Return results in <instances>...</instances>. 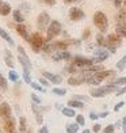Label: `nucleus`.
<instances>
[{
	"instance_id": "2f4dec72",
	"label": "nucleus",
	"mask_w": 126,
	"mask_h": 133,
	"mask_svg": "<svg viewBox=\"0 0 126 133\" xmlns=\"http://www.w3.org/2000/svg\"><path fill=\"white\" fill-rule=\"evenodd\" d=\"M8 79L11 80V82H18L19 80V75H18V72H15L14 69H11L10 71V74H8Z\"/></svg>"
},
{
	"instance_id": "4be33fe9",
	"label": "nucleus",
	"mask_w": 126,
	"mask_h": 133,
	"mask_svg": "<svg viewBox=\"0 0 126 133\" xmlns=\"http://www.w3.org/2000/svg\"><path fill=\"white\" fill-rule=\"evenodd\" d=\"M0 37H2L4 41H7V44H8V45H11V46H14V45H15L14 39L10 37V34H8L7 31H5L4 29H0Z\"/></svg>"
},
{
	"instance_id": "c9c22d12",
	"label": "nucleus",
	"mask_w": 126,
	"mask_h": 133,
	"mask_svg": "<svg viewBox=\"0 0 126 133\" xmlns=\"http://www.w3.org/2000/svg\"><path fill=\"white\" fill-rule=\"evenodd\" d=\"M76 124L79 125V126L86 125V118H84L83 114H79V116H76Z\"/></svg>"
},
{
	"instance_id": "3c124183",
	"label": "nucleus",
	"mask_w": 126,
	"mask_h": 133,
	"mask_svg": "<svg viewBox=\"0 0 126 133\" xmlns=\"http://www.w3.org/2000/svg\"><path fill=\"white\" fill-rule=\"evenodd\" d=\"M38 133H49V129H47V126H42Z\"/></svg>"
},
{
	"instance_id": "393cba45",
	"label": "nucleus",
	"mask_w": 126,
	"mask_h": 133,
	"mask_svg": "<svg viewBox=\"0 0 126 133\" xmlns=\"http://www.w3.org/2000/svg\"><path fill=\"white\" fill-rule=\"evenodd\" d=\"M12 16H14V21L18 22V25L25 22V16L22 15V12H20L19 10H14V11H12Z\"/></svg>"
},
{
	"instance_id": "412c9836",
	"label": "nucleus",
	"mask_w": 126,
	"mask_h": 133,
	"mask_svg": "<svg viewBox=\"0 0 126 133\" xmlns=\"http://www.w3.org/2000/svg\"><path fill=\"white\" fill-rule=\"evenodd\" d=\"M11 12H12V10H11V5L8 3L4 2L2 5H0V15H2V16H7Z\"/></svg>"
},
{
	"instance_id": "f8f14e48",
	"label": "nucleus",
	"mask_w": 126,
	"mask_h": 133,
	"mask_svg": "<svg viewBox=\"0 0 126 133\" xmlns=\"http://www.w3.org/2000/svg\"><path fill=\"white\" fill-rule=\"evenodd\" d=\"M11 106L7 103V102H3V103H0V117L4 118V119H8L11 118Z\"/></svg>"
},
{
	"instance_id": "f03ea898",
	"label": "nucleus",
	"mask_w": 126,
	"mask_h": 133,
	"mask_svg": "<svg viewBox=\"0 0 126 133\" xmlns=\"http://www.w3.org/2000/svg\"><path fill=\"white\" fill-rule=\"evenodd\" d=\"M118 91V86H114V84H107V86H103V87H95L89 91V95L92 98H103L107 94L110 92H115Z\"/></svg>"
},
{
	"instance_id": "58836bf2",
	"label": "nucleus",
	"mask_w": 126,
	"mask_h": 133,
	"mask_svg": "<svg viewBox=\"0 0 126 133\" xmlns=\"http://www.w3.org/2000/svg\"><path fill=\"white\" fill-rule=\"evenodd\" d=\"M31 99H33V103L34 105H41V102H42L39 96H37L35 94H31Z\"/></svg>"
},
{
	"instance_id": "603ef678",
	"label": "nucleus",
	"mask_w": 126,
	"mask_h": 133,
	"mask_svg": "<svg viewBox=\"0 0 126 133\" xmlns=\"http://www.w3.org/2000/svg\"><path fill=\"white\" fill-rule=\"evenodd\" d=\"M98 116H99V118H106L107 116H109V111H103V113L98 114Z\"/></svg>"
},
{
	"instance_id": "b1692460",
	"label": "nucleus",
	"mask_w": 126,
	"mask_h": 133,
	"mask_svg": "<svg viewBox=\"0 0 126 133\" xmlns=\"http://www.w3.org/2000/svg\"><path fill=\"white\" fill-rule=\"evenodd\" d=\"M61 113H62V116H65V117H69V118H72V117H76V111H75V109H72V107H62L61 109Z\"/></svg>"
},
{
	"instance_id": "7c9ffc66",
	"label": "nucleus",
	"mask_w": 126,
	"mask_h": 133,
	"mask_svg": "<svg viewBox=\"0 0 126 133\" xmlns=\"http://www.w3.org/2000/svg\"><path fill=\"white\" fill-rule=\"evenodd\" d=\"M117 69H119V71L126 69V56H123V57L117 63Z\"/></svg>"
},
{
	"instance_id": "ea45409f",
	"label": "nucleus",
	"mask_w": 126,
	"mask_h": 133,
	"mask_svg": "<svg viewBox=\"0 0 126 133\" xmlns=\"http://www.w3.org/2000/svg\"><path fill=\"white\" fill-rule=\"evenodd\" d=\"M23 79H25V82L27 84L31 83V76H30V72H23Z\"/></svg>"
},
{
	"instance_id": "c756f323",
	"label": "nucleus",
	"mask_w": 126,
	"mask_h": 133,
	"mask_svg": "<svg viewBox=\"0 0 126 133\" xmlns=\"http://www.w3.org/2000/svg\"><path fill=\"white\" fill-rule=\"evenodd\" d=\"M111 84H114V86H126V76L118 77V79H114L111 82Z\"/></svg>"
},
{
	"instance_id": "423d86ee",
	"label": "nucleus",
	"mask_w": 126,
	"mask_h": 133,
	"mask_svg": "<svg viewBox=\"0 0 126 133\" xmlns=\"http://www.w3.org/2000/svg\"><path fill=\"white\" fill-rule=\"evenodd\" d=\"M94 58H88V57H84V56H75L73 57V65L76 68H83V69H88L89 66L95 65Z\"/></svg>"
},
{
	"instance_id": "13d9d810",
	"label": "nucleus",
	"mask_w": 126,
	"mask_h": 133,
	"mask_svg": "<svg viewBox=\"0 0 126 133\" xmlns=\"http://www.w3.org/2000/svg\"><path fill=\"white\" fill-rule=\"evenodd\" d=\"M27 133H31V130H29V132H27Z\"/></svg>"
},
{
	"instance_id": "473e14b6",
	"label": "nucleus",
	"mask_w": 126,
	"mask_h": 133,
	"mask_svg": "<svg viewBox=\"0 0 126 133\" xmlns=\"http://www.w3.org/2000/svg\"><path fill=\"white\" fill-rule=\"evenodd\" d=\"M30 86H31V88L33 90H37V91H41V92H46V90H45V87H42L39 83H35V82H31L30 83Z\"/></svg>"
},
{
	"instance_id": "a18cd8bd",
	"label": "nucleus",
	"mask_w": 126,
	"mask_h": 133,
	"mask_svg": "<svg viewBox=\"0 0 126 133\" xmlns=\"http://www.w3.org/2000/svg\"><path fill=\"white\" fill-rule=\"evenodd\" d=\"M123 94H126V86H123L122 88H119L118 91L115 92V95H117V96H121V95H123Z\"/></svg>"
},
{
	"instance_id": "4c0bfd02",
	"label": "nucleus",
	"mask_w": 126,
	"mask_h": 133,
	"mask_svg": "<svg viewBox=\"0 0 126 133\" xmlns=\"http://www.w3.org/2000/svg\"><path fill=\"white\" fill-rule=\"evenodd\" d=\"M89 35H91V30H89V29H86V30L83 31V34H81V38L86 41V39L89 38Z\"/></svg>"
},
{
	"instance_id": "0eeeda50",
	"label": "nucleus",
	"mask_w": 126,
	"mask_h": 133,
	"mask_svg": "<svg viewBox=\"0 0 126 133\" xmlns=\"http://www.w3.org/2000/svg\"><path fill=\"white\" fill-rule=\"evenodd\" d=\"M50 15L46 12V11H44V12H41L37 18V26L39 30H47V27H49L50 25Z\"/></svg>"
},
{
	"instance_id": "de8ad7c7",
	"label": "nucleus",
	"mask_w": 126,
	"mask_h": 133,
	"mask_svg": "<svg viewBox=\"0 0 126 133\" xmlns=\"http://www.w3.org/2000/svg\"><path fill=\"white\" fill-rule=\"evenodd\" d=\"M81 0H64L65 4H75V3H80Z\"/></svg>"
},
{
	"instance_id": "a878e982",
	"label": "nucleus",
	"mask_w": 126,
	"mask_h": 133,
	"mask_svg": "<svg viewBox=\"0 0 126 133\" xmlns=\"http://www.w3.org/2000/svg\"><path fill=\"white\" fill-rule=\"evenodd\" d=\"M68 107H72V109H83L84 107V103L77 99H71L68 102Z\"/></svg>"
},
{
	"instance_id": "9d476101",
	"label": "nucleus",
	"mask_w": 126,
	"mask_h": 133,
	"mask_svg": "<svg viewBox=\"0 0 126 133\" xmlns=\"http://www.w3.org/2000/svg\"><path fill=\"white\" fill-rule=\"evenodd\" d=\"M92 75H94V77L96 80L102 82V80H104V79L114 77V76H115V71H114V69H102V71L95 72V74H92Z\"/></svg>"
},
{
	"instance_id": "aec40b11",
	"label": "nucleus",
	"mask_w": 126,
	"mask_h": 133,
	"mask_svg": "<svg viewBox=\"0 0 126 133\" xmlns=\"http://www.w3.org/2000/svg\"><path fill=\"white\" fill-rule=\"evenodd\" d=\"M4 54H5L4 61H5V64H7V66H10V68H14L15 64H14V60H12V54H11V52H10L8 49H5V50H4Z\"/></svg>"
},
{
	"instance_id": "bb28decb",
	"label": "nucleus",
	"mask_w": 126,
	"mask_h": 133,
	"mask_svg": "<svg viewBox=\"0 0 126 133\" xmlns=\"http://www.w3.org/2000/svg\"><path fill=\"white\" fill-rule=\"evenodd\" d=\"M65 130H67V133H77V132H79V125H77L76 122H73V124H67V126H65Z\"/></svg>"
},
{
	"instance_id": "f257e3e1",
	"label": "nucleus",
	"mask_w": 126,
	"mask_h": 133,
	"mask_svg": "<svg viewBox=\"0 0 126 133\" xmlns=\"http://www.w3.org/2000/svg\"><path fill=\"white\" fill-rule=\"evenodd\" d=\"M92 21H94V25L99 30V33L104 34L107 31V29H109V18H107V15L103 11H96V12H94Z\"/></svg>"
},
{
	"instance_id": "20e7f679",
	"label": "nucleus",
	"mask_w": 126,
	"mask_h": 133,
	"mask_svg": "<svg viewBox=\"0 0 126 133\" xmlns=\"http://www.w3.org/2000/svg\"><path fill=\"white\" fill-rule=\"evenodd\" d=\"M62 31V26L58 21H52L49 27H47V37H46V42H50L54 37L60 35Z\"/></svg>"
},
{
	"instance_id": "8fccbe9b",
	"label": "nucleus",
	"mask_w": 126,
	"mask_h": 133,
	"mask_svg": "<svg viewBox=\"0 0 126 133\" xmlns=\"http://www.w3.org/2000/svg\"><path fill=\"white\" fill-rule=\"evenodd\" d=\"M89 118H91L92 121H95V119H98V118H99V116H98L96 113H94V111H92V113H89Z\"/></svg>"
},
{
	"instance_id": "72a5a7b5",
	"label": "nucleus",
	"mask_w": 126,
	"mask_h": 133,
	"mask_svg": "<svg viewBox=\"0 0 126 133\" xmlns=\"http://www.w3.org/2000/svg\"><path fill=\"white\" fill-rule=\"evenodd\" d=\"M0 88H3V90H7L8 88V82L7 79L2 75V72H0Z\"/></svg>"
},
{
	"instance_id": "ddd939ff",
	"label": "nucleus",
	"mask_w": 126,
	"mask_h": 133,
	"mask_svg": "<svg viewBox=\"0 0 126 133\" xmlns=\"http://www.w3.org/2000/svg\"><path fill=\"white\" fill-rule=\"evenodd\" d=\"M18 61H19L23 66V72H30L31 71V63H30V60L27 56H22V54H19L18 56Z\"/></svg>"
},
{
	"instance_id": "37998d69",
	"label": "nucleus",
	"mask_w": 126,
	"mask_h": 133,
	"mask_svg": "<svg viewBox=\"0 0 126 133\" xmlns=\"http://www.w3.org/2000/svg\"><path fill=\"white\" fill-rule=\"evenodd\" d=\"M123 105H125V102H123V101H121V102H118V103H117L115 106H114V110H115V111H118V110H121V109L123 107Z\"/></svg>"
},
{
	"instance_id": "f3484780",
	"label": "nucleus",
	"mask_w": 126,
	"mask_h": 133,
	"mask_svg": "<svg viewBox=\"0 0 126 133\" xmlns=\"http://www.w3.org/2000/svg\"><path fill=\"white\" fill-rule=\"evenodd\" d=\"M115 34L121 38H126V22H118L115 26Z\"/></svg>"
},
{
	"instance_id": "2eb2a0df",
	"label": "nucleus",
	"mask_w": 126,
	"mask_h": 133,
	"mask_svg": "<svg viewBox=\"0 0 126 133\" xmlns=\"http://www.w3.org/2000/svg\"><path fill=\"white\" fill-rule=\"evenodd\" d=\"M4 130H5V133H16V126H15L14 118H8L4 121Z\"/></svg>"
},
{
	"instance_id": "79ce46f5",
	"label": "nucleus",
	"mask_w": 126,
	"mask_h": 133,
	"mask_svg": "<svg viewBox=\"0 0 126 133\" xmlns=\"http://www.w3.org/2000/svg\"><path fill=\"white\" fill-rule=\"evenodd\" d=\"M39 84L42 87H47V86H49V80H46L45 77H41V79H39Z\"/></svg>"
},
{
	"instance_id": "bf43d9fd",
	"label": "nucleus",
	"mask_w": 126,
	"mask_h": 133,
	"mask_svg": "<svg viewBox=\"0 0 126 133\" xmlns=\"http://www.w3.org/2000/svg\"><path fill=\"white\" fill-rule=\"evenodd\" d=\"M111 2H114V0H111Z\"/></svg>"
},
{
	"instance_id": "dca6fc26",
	"label": "nucleus",
	"mask_w": 126,
	"mask_h": 133,
	"mask_svg": "<svg viewBox=\"0 0 126 133\" xmlns=\"http://www.w3.org/2000/svg\"><path fill=\"white\" fill-rule=\"evenodd\" d=\"M15 30H16V33L20 35V37L25 39V41H30V35H29V33H27V29H26V26L23 25V23H19L16 27H15Z\"/></svg>"
},
{
	"instance_id": "1a4fd4ad",
	"label": "nucleus",
	"mask_w": 126,
	"mask_h": 133,
	"mask_svg": "<svg viewBox=\"0 0 126 133\" xmlns=\"http://www.w3.org/2000/svg\"><path fill=\"white\" fill-rule=\"evenodd\" d=\"M94 60L95 63H100V61H106L107 58L110 57V52L106 49V48H98L94 52Z\"/></svg>"
},
{
	"instance_id": "f704fd0d",
	"label": "nucleus",
	"mask_w": 126,
	"mask_h": 133,
	"mask_svg": "<svg viewBox=\"0 0 126 133\" xmlns=\"http://www.w3.org/2000/svg\"><path fill=\"white\" fill-rule=\"evenodd\" d=\"M52 92L53 94H56V95H58V96H64L65 94H67V90L65 88H58V87H54L52 90Z\"/></svg>"
},
{
	"instance_id": "a19ab883",
	"label": "nucleus",
	"mask_w": 126,
	"mask_h": 133,
	"mask_svg": "<svg viewBox=\"0 0 126 133\" xmlns=\"http://www.w3.org/2000/svg\"><path fill=\"white\" fill-rule=\"evenodd\" d=\"M41 2H44L46 5H50V7H53V5H56L57 0H41Z\"/></svg>"
},
{
	"instance_id": "4468645a",
	"label": "nucleus",
	"mask_w": 126,
	"mask_h": 133,
	"mask_svg": "<svg viewBox=\"0 0 126 133\" xmlns=\"http://www.w3.org/2000/svg\"><path fill=\"white\" fill-rule=\"evenodd\" d=\"M72 58V54L68 50H60L57 53L53 54V60L54 61H61V60H71Z\"/></svg>"
},
{
	"instance_id": "864d4df0",
	"label": "nucleus",
	"mask_w": 126,
	"mask_h": 133,
	"mask_svg": "<svg viewBox=\"0 0 126 133\" xmlns=\"http://www.w3.org/2000/svg\"><path fill=\"white\" fill-rule=\"evenodd\" d=\"M122 126H123V132L126 133V116H125L123 119H122Z\"/></svg>"
},
{
	"instance_id": "09e8293b",
	"label": "nucleus",
	"mask_w": 126,
	"mask_h": 133,
	"mask_svg": "<svg viewBox=\"0 0 126 133\" xmlns=\"http://www.w3.org/2000/svg\"><path fill=\"white\" fill-rule=\"evenodd\" d=\"M122 3H123V0H114V5H115L117 8H119L122 5Z\"/></svg>"
},
{
	"instance_id": "6ab92c4d",
	"label": "nucleus",
	"mask_w": 126,
	"mask_h": 133,
	"mask_svg": "<svg viewBox=\"0 0 126 133\" xmlns=\"http://www.w3.org/2000/svg\"><path fill=\"white\" fill-rule=\"evenodd\" d=\"M69 44H72V41H57V42L53 44V48H54V49H58V50H67Z\"/></svg>"
},
{
	"instance_id": "5fc2aeb1",
	"label": "nucleus",
	"mask_w": 126,
	"mask_h": 133,
	"mask_svg": "<svg viewBox=\"0 0 126 133\" xmlns=\"http://www.w3.org/2000/svg\"><path fill=\"white\" fill-rule=\"evenodd\" d=\"M83 133H92V132L89 130V129H84V130H83Z\"/></svg>"
},
{
	"instance_id": "6e6d98bb",
	"label": "nucleus",
	"mask_w": 126,
	"mask_h": 133,
	"mask_svg": "<svg viewBox=\"0 0 126 133\" xmlns=\"http://www.w3.org/2000/svg\"><path fill=\"white\" fill-rule=\"evenodd\" d=\"M3 4V0H0V5H2Z\"/></svg>"
},
{
	"instance_id": "6e6552de",
	"label": "nucleus",
	"mask_w": 126,
	"mask_h": 133,
	"mask_svg": "<svg viewBox=\"0 0 126 133\" xmlns=\"http://www.w3.org/2000/svg\"><path fill=\"white\" fill-rule=\"evenodd\" d=\"M68 15H69V19L73 21V22H80L81 19H84V18H86L84 11H83L81 8H79V7H72V8L69 10Z\"/></svg>"
},
{
	"instance_id": "c03bdc74",
	"label": "nucleus",
	"mask_w": 126,
	"mask_h": 133,
	"mask_svg": "<svg viewBox=\"0 0 126 133\" xmlns=\"http://www.w3.org/2000/svg\"><path fill=\"white\" fill-rule=\"evenodd\" d=\"M102 130V126H100V124H95L94 126H92V132L94 133H99Z\"/></svg>"
},
{
	"instance_id": "cd10ccee",
	"label": "nucleus",
	"mask_w": 126,
	"mask_h": 133,
	"mask_svg": "<svg viewBox=\"0 0 126 133\" xmlns=\"http://www.w3.org/2000/svg\"><path fill=\"white\" fill-rule=\"evenodd\" d=\"M33 111H34V114H35V118H37V122L38 124H42L44 122V118H42V114H41V111L37 109V106L35 105H33Z\"/></svg>"
},
{
	"instance_id": "49530a36",
	"label": "nucleus",
	"mask_w": 126,
	"mask_h": 133,
	"mask_svg": "<svg viewBox=\"0 0 126 133\" xmlns=\"http://www.w3.org/2000/svg\"><path fill=\"white\" fill-rule=\"evenodd\" d=\"M73 99H77V101H80V102H83V101H84V102H87V101H88L87 96H83V95H76Z\"/></svg>"
},
{
	"instance_id": "a211bd4d",
	"label": "nucleus",
	"mask_w": 126,
	"mask_h": 133,
	"mask_svg": "<svg viewBox=\"0 0 126 133\" xmlns=\"http://www.w3.org/2000/svg\"><path fill=\"white\" fill-rule=\"evenodd\" d=\"M86 83L84 76H71L68 79V84L69 86H80V84Z\"/></svg>"
},
{
	"instance_id": "e433bc0d",
	"label": "nucleus",
	"mask_w": 126,
	"mask_h": 133,
	"mask_svg": "<svg viewBox=\"0 0 126 133\" xmlns=\"http://www.w3.org/2000/svg\"><path fill=\"white\" fill-rule=\"evenodd\" d=\"M114 130H115V125L110 124V125H107L106 128L102 130V133H114Z\"/></svg>"
},
{
	"instance_id": "5701e85b",
	"label": "nucleus",
	"mask_w": 126,
	"mask_h": 133,
	"mask_svg": "<svg viewBox=\"0 0 126 133\" xmlns=\"http://www.w3.org/2000/svg\"><path fill=\"white\" fill-rule=\"evenodd\" d=\"M95 39H96L98 45H99L100 48H107V38H106L102 33H98L96 37H95Z\"/></svg>"
},
{
	"instance_id": "7ed1b4c3",
	"label": "nucleus",
	"mask_w": 126,
	"mask_h": 133,
	"mask_svg": "<svg viewBox=\"0 0 126 133\" xmlns=\"http://www.w3.org/2000/svg\"><path fill=\"white\" fill-rule=\"evenodd\" d=\"M106 38H107V48L106 49L110 53H117V48H119L122 45V38L115 33L109 34Z\"/></svg>"
},
{
	"instance_id": "c85d7f7f",
	"label": "nucleus",
	"mask_w": 126,
	"mask_h": 133,
	"mask_svg": "<svg viewBox=\"0 0 126 133\" xmlns=\"http://www.w3.org/2000/svg\"><path fill=\"white\" fill-rule=\"evenodd\" d=\"M26 128H27V121L25 117H20L19 118V132L25 133L26 132Z\"/></svg>"
},
{
	"instance_id": "4d7b16f0",
	"label": "nucleus",
	"mask_w": 126,
	"mask_h": 133,
	"mask_svg": "<svg viewBox=\"0 0 126 133\" xmlns=\"http://www.w3.org/2000/svg\"><path fill=\"white\" fill-rule=\"evenodd\" d=\"M123 4H125V5H126V0H125V2H123Z\"/></svg>"
},
{
	"instance_id": "39448f33",
	"label": "nucleus",
	"mask_w": 126,
	"mask_h": 133,
	"mask_svg": "<svg viewBox=\"0 0 126 133\" xmlns=\"http://www.w3.org/2000/svg\"><path fill=\"white\" fill-rule=\"evenodd\" d=\"M29 42H30V45H31V48H33V52L39 53L42 50V46H44V44H45V39L41 35V33H33L31 35H30V41Z\"/></svg>"
},
{
	"instance_id": "9b49d317",
	"label": "nucleus",
	"mask_w": 126,
	"mask_h": 133,
	"mask_svg": "<svg viewBox=\"0 0 126 133\" xmlns=\"http://www.w3.org/2000/svg\"><path fill=\"white\" fill-rule=\"evenodd\" d=\"M42 75H44V77H45L46 80H49L50 83L56 84V86H58V84H61V82H62V77L60 76V75L50 74V72H47V71H44V72H42Z\"/></svg>"
}]
</instances>
